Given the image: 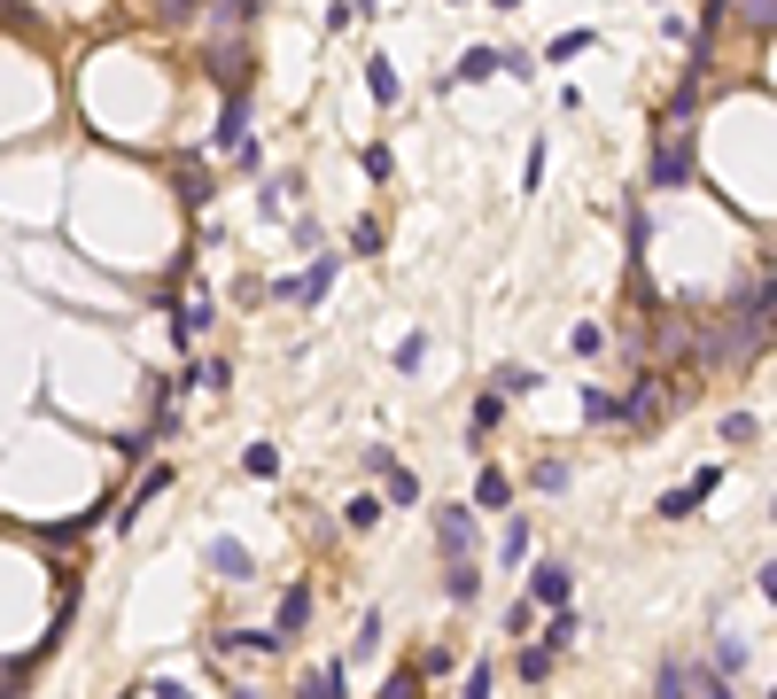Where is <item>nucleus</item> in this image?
<instances>
[{"label":"nucleus","mask_w":777,"mask_h":699,"mask_svg":"<svg viewBox=\"0 0 777 699\" xmlns=\"http://www.w3.org/2000/svg\"><path fill=\"white\" fill-rule=\"evenodd\" d=\"M296 699H342V661H319V668L296 684Z\"/></svg>","instance_id":"obj_19"},{"label":"nucleus","mask_w":777,"mask_h":699,"mask_svg":"<svg viewBox=\"0 0 777 699\" xmlns=\"http://www.w3.org/2000/svg\"><path fill=\"white\" fill-rule=\"evenodd\" d=\"M381 241H389V233H381V218H358V233H351V249H358V256H381Z\"/></svg>","instance_id":"obj_33"},{"label":"nucleus","mask_w":777,"mask_h":699,"mask_svg":"<svg viewBox=\"0 0 777 699\" xmlns=\"http://www.w3.org/2000/svg\"><path fill=\"white\" fill-rule=\"evenodd\" d=\"M374 645H381V615H366V622H358V645H351V661H374Z\"/></svg>","instance_id":"obj_36"},{"label":"nucleus","mask_w":777,"mask_h":699,"mask_svg":"<svg viewBox=\"0 0 777 699\" xmlns=\"http://www.w3.org/2000/svg\"><path fill=\"white\" fill-rule=\"evenodd\" d=\"M568 358H607V326H598V319H575V334H568Z\"/></svg>","instance_id":"obj_17"},{"label":"nucleus","mask_w":777,"mask_h":699,"mask_svg":"<svg viewBox=\"0 0 777 699\" xmlns=\"http://www.w3.org/2000/svg\"><path fill=\"white\" fill-rule=\"evenodd\" d=\"M366 94H374L381 110H397L404 85H397V62H389V55H366Z\"/></svg>","instance_id":"obj_13"},{"label":"nucleus","mask_w":777,"mask_h":699,"mask_svg":"<svg viewBox=\"0 0 777 699\" xmlns=\"http://www.w3.org/2000/svg\"><path fill=\"white\" fill-rule=\"evenodd\" d=\"M762 435V412H723V444H754Z\"/></svg>","instance_id":"obj_28"},{"label":"nucleus","mask_w":777,"mask_h":699,"mask_svg":"<svg viewBox=\"0 0 777 699\" xmlns=\"http://www.w3.org/2000/svg\"><path fill=\"white\" fill-rule=\"evenodd\" d=\"M203 568H210L218 583H249V575H256L249 545H233V537H210V545H203Z\"/></svg>","instance_id":"obj_6"},{"label":"nucleus","mask_w":777,"mask_h":699,"mask_svg":"<svg viewBox=\"0 0 777 699\" xmlns=\"http://www.w3.org/2000/svg\"><path fill=\"white\" fill-rule=\"evenodd\" d=\"M723 474H731V467H700V474L684 482V490H669V497H661V520H684V513H700V505L723 490Z\"/></svg>","instance_id":"obj_5"},{"label":"nucleus","mask_w":777,"mask_h":699,"mask_svg":"<svg viewBox=\"0 0 777 699\" xmlns=\"http://www.w3.org/2000/svg\"><path fill=\"white\" fill-rule=\"evenodd\" d=\"M233 171H249V180L265 171V148H256V133H249V140H233Z\"/></svg>","instance_id":"obj_35"},{"label":"nucleus","mask_w":777,"mask_h":699,"mask_svg":"<svg viewBox=\"0 0 777 699\" xmlns=\"http://www.w3.org/2000/svg\"><path fill=\"white\" fill-rule=\"evenodd\" d=\"M537 630V606H505V638H529Z\"/></svg>","instance_id":"obj_38"},{"label":"nucleus","mask_w":777,"mask_h":699,"mask_svg":"<svg viewBox=\"0 0 777 699\" xmlns=\"http://www.w3.org/2000/svg\"><path fill=\"white\" fill-rule=\"evenodd\" d=\"M288 241H296L304 256H319V249H327V233H319V218H296V226H288Z\"/></svg>","instance_id":"obj_32"},{"label":"nucleus","mask_w":777,"mask_h":699,"mask_svg":"<svg viewBox=\"0 0 777 699\" xmlns=\"http://www.w3.org/2000/svg\"><path fill=\"white\" fill-rule=\"evenodd\" d=\"M583 420H591V427H615V420H622V397H607V389H583Z\"/></svg>","instance_id":"obj_24"},{"label":"nucleus","mask_w":777,"mask_h":699,"mask_svg":"<svg viewBox=\"0 0 777 699\" xmlns=\"http://www.w3.org/2000/svg\"><path fill=\"white\" fill-rule=\"evenodd\" d=\"M358 171H366V180H374V187H381V180H389V171H397V156H389V148H381V140H374V148H366V156H358Z\"/></svg>","instance_id":"obj_31"},{"label":"nucleus","mask_w":777,"mask_h":699,"mask_svg":"<svg viewBox=\"0 0 777 699\" xmlns=\"http://www.w3.org/2000/svg\"><path fill=\"white\" fill-rule=\"evenodd\" d=\"M684 180H693V140L661 133V148H653V187H684Z\"/></svg>","instance_id":"obj_7"},{"label":"nucleus","mask_w":777,"mask_h":699,"mask_svg":"<svg viewBox=\"0 0 777 699\" xmlns=\"http://www.w3.org/2000/svg\"><path fill=\"white\" fill-rule=\"evenodd\" d=\"M529 552H537V529H529V520H505V537H498V568H529Z\"/></svg>","instance_id":"obj_10"},{"label":"nucleus","mask_w":777,"mask_h":699,"mask_svg":"<svg viewBox=\"0 0 777 699\" xmlns=\"http://www.w3.org/2000/svg\"><path fill=\"white\" fill-rule=\"evenodd\" d=\"M241 16H256V0H218V24H241Z\"/></svg>","instance_id":"obj_42"},{"label":"nucleus","mask_w":777,"mask_h":699,"mask_svg":"<svg viewBox=\"0 0 777 699\" xmlns=\"http://www.w3.org/2000/svg\"><path fill=\"white\" fill-rule=\"evenodd\" d=\"M552 645H522V684H552Z\"/></svg>","instance_id":"obj_26"},{"label":"nucleus","mask_w":777,"mask_h":699,"mask_svg":"<svg viewBox=\"0 0 777 699\" xmlns=\"http://www.w3.org/2000/svg\"><path fill=\"white\" fill-rule=\"evenodd\" d=\"M731 9L754 24V39H769V9H777V0H731Z\"/></svg>","instance_id":"obj_34"},{"label":"nucleus","mask_w":777,"mask_h":699,"mask_svg":"<svg viewBox=\"0 0 777 699\" xmlns=\"http://www.w3.org/2000/svg\"><path fill=\"white\" fill-rule=\"evenodd\" d=\"M545 163H552V148H545V140H537V148H529V171H522V187H529V195H537V187H545Z\"/></svg>","instance_id":"obj_37"},{"label":"nucleus","mask_w":777,"mask_h":699,"mask_svg":"<svg viewBox=\"0 0 777 699\" xmlns=\"http://www.w3.org/2000/svg\"><path fill=\"white\" fill-rule=\"evenodd\" d=\"M490 691H498V676H490V668H475V676H467V699H490Z\"/></svg>","instance_id":"obj_43"},{"label":"nucleus","mask_w":777,"mask_h":699,"mask_svg":"<svg viewBox=\"0 0 777 699\" xmlns=\"http://www.w3.org/2000/svg\"><path fill=\"white\" fill-rule=\"evenodd\" d=\"M653 699H739V691H731V676H716L708 661H661Z\"/></svg>","instance_id":"obj_1"},{"label":"nucleus","mask_w":777,"mask_h":699,"mask_svg":"<svg viewBox=\"0 0 777 699\" xmlns=\"http://www.w3.org/2000/svg\"><path fill=\"white\" fill-rule=\"evenodd\" d=\"M233 699H249V691H233Z\"/></svg>","instance_id":"obj_46"},{"label":"nucleus","mask_w":777,"mask_h":699,"mask_svg":"<svg viewBox=\"0 0 777 699\" xmlns=\"http://www.w3.org/2000/svg\"><path fill=\"white\" fill-rule=\"evenodd\" d=\"M241 474H249V482H273V474H281V444H249V451H241Z\"/></svg>","instance_id":"obj_22"},{"label":"nucleus","mask_w":777,"mask_h":699,"mask_svg":"<svg viewBox=\"0 0 777 699\" xmlns=\"http://www.w3.org/2000/svg\"><path fill=\"white\" fill-rule=\"evenodd\" d=\"M148 699H195V691H187L180 676H148Z\"/></svg>","instance_id":"obj_41"},{"label":"nucleus","mask_w":777,"mask_h":699,"mask_svg":"<svg viewBox=\"0 0 777 699\" xmlns=\"http://www.w3.org/2000/svg\"><path fill=\"white\" fill-rule=\"evenodd\" d=\"M490 9H522V0H490Z\"/></svg>","instance_id":"obj_45"},{"label":"nucleus","mask_w":777,"mask_h":699,"mask_svg":"<svg viewBox=\"0 0 777 699\" xmlns=\"http://www.w3.org/2000/svg\"><path fill=\"white\" fill-rule=\"evenodd\" d=\"M482 78H498V47H490V39H475V47L459 55V70L444 78V85H482Z\"/></svg>","instance_id":"obj_8"},{"label":"nucleus","mask_w":777,"mask_h":699,"mask_svg":"<svg viewBox=\"0 0 777 699\" xmlns=\"http://www.w3.org/2000/svg\"><path fill=\"white\" fill-rule=\"evenodd\" d=\"M498 427H505V397H498V389H490V397H482V404H475V420H467V444H475V451H482V444H490V435H498Z\"/></svg>","instance_id":"obj_14"},{"label":"nucleus","mask_w":777,"mask_h":699,"mask_svg":"<svg viewBox=\"0 0 777 699\" xmlns=\"http://www.w3.org/2000/svg\"><path fill=\"white\" fill-rule=\"evenodd\" d=\"M412 691H420V668H404V676H389V684H381L374 699H412Z\"/></svg>","instance_id":"obj_39"},{"label":"nucleus","mask_w":777,"mask_h":699,"mask_svg":"<svg viewBox=\"0 0 777 699\" xmlns=\"http://www.w3.org/2000/svg\"><path fill=\"white\" fill-rule=\"evenodd\" d=\"M529 389H537L529 366H498V397H529Z\"/></svg>","instance_id":"obj_30"},{"label":"nucleus","mask_w":777,"mask_h":699,"mask_svg":"<svg viewBox=\"0 0 777 699\" xmlns=\"http://www.w3.org/2000/svg\"><path fill=\"white\" fill-rule=\"evenodd\" d=\"M342 529H358V537H374V529H381V497H374V490H358L351 505H342Z\"/></svg>","instance_id":"obj_18"},{"label":"nucleus","mask_w":777,"mask_h":699,"mask_svg":"<svg viewBox=\"0 0 777 699\" xmlns=\"http://www.w3.org/2000/svg\"><path fill=\"white\" fill-rule=\"evenodd\" d=\"M381 482H389V505H420V474L412 467H389Z\"/></svg>","instance_id":"obj_27"},{"label":"nucleus","mask_w":777,"mask_h":699,"mask_svg":"<svg viewBox=\"0 0 777 699\" xmlns=\"http://www.w3.org/2000/svg\"><path fill=\"white\" fill-rule=\"evenodd\" d=\"M708 668H716V676H746V645H739V638L723 630V638H716V661H708Z\"/></svg>","instance_id":"obj_25"},{"label":"nucleus","mask_w":777,"mask_h":699,"mask_svg":"<svg viewBox=\"0 0 777 699\" xmlns=\"http://www.w3.org/2000/svg\"><path fill=\"white\" fill-rule=\"evenodd\" d=\"M475 505H436V560H475Z\"/></svg>","instance_id":"obj_3"},{"label":"nucleus","mask_w":777,"mask_h":699,"mask_svg":"<svg viewBox=\"0 0 777 699\" xmlns=\"http://www.w3.org/2000/svg\"><path fill=\"white\" fill-rule=\"evenodd\" d=\"M575 598V568L568 560H537L529 568V606H545V615H552V606H568Z\"/></svg>","instance_id":"obj_4"},{"label":"nucleus","mask_w":777,"mask_h":699,"mask_svg":"<svg viewBox=\"0 0 777 699\" xmlns=\"http://www.w3.org/2000/svg\"><path fill=\"white\" fill-rule=\"evenodd\" d=\"M304 622H311V591H304V583H296V591H288V598H281V622H273V638H281V645H288V638H296V630H304Z\"/></svg>","instance_id":"obj_16"},{"label":"nucleus","mask_w":777,"mask_h":699,"mask_svg":"<svg viewBox=\"0 0 777 699\" xmlns=\"http://www.w3.org/2000/svg\"><path fill=\"white\" fill-rule=\"evenodd\" d=\"M163 490H171V467H148V474H140V490H133V505L117 513V529H133V520H140V513H148Z\"/></svg>","instance_id":"obj_11"},{"label":"nucleus","mask_w":777,"mask_h":699,"mask_svg":"<svg viewBox=\"0 0 777 699\" xmlns=\"http://www.w3.org/2000/svg\"><path fill=\"white\" fill-rule=\"evenodd\" d=\"M203 9V0H163V16H195Z\"/></svg>","instance_id":"obj_44"},{"label":"nucleus","mask_w":777,"mask_h":699,"mask_svg":"<svg viewBox=\"0 0 777 699\" xmlns=\"http://www.w3.org/2000/svg\"><path fill=\"white\" fill-rule=\"evenodd\" d=\"M233 303H249V311H256V303H273V288H265V280H233Z\"/></svg>","instance_id":"obj_40"},{"label":"nucleus","mask_w":777,"mask_h":699,"mask_svg":"<svg viewBox=\"0 0 777 699\" xmlns=\"http://www.w3.org/2000/svg\"><path fill=\"white\" fill-rule=\"evenodd\" d=\"M420 366H427V334H404L397 342V374H420Z\"/></svg>","instance_id":"obj_29"},{"label":"nucleus","mask_w":777,"mask_h":699,"mask_svg":"<svg viewBox=\"0 0 777 699\" xmlns=\"http://www.w3.org/2000/svg\"><path fill=\"white\" fill-rule=\"evenodd\" d=\"M475 505H482V513H505V505H513V474H505V467H482V474H475Z\"/></svg>","instance_id":"obj_12"},{"label":"nucleus","mask_w":777,"mask_h":699,"mask_svg":"<svg viewBox=\"0 0 777 699\" xmlns=\"http://www.w3.org/2000/svg\"><path fill=\"white\" fill-rule=\"evenodd\" d=\"M568 482H575V467H568V459H537V467H529V490H545V497H560Z\"/></svg>","instance_id":"obj_21"},{"label":"nucleus","mask_w":777,"mask_h":699,"mask_svg":"<svg viewBox=\"0 0 777 699\" xmlns=\"http://www.w3.org/2000/svg\"><path fill=\"white\" fill-rule=\"evenodd\" d=\"M233 140H249V94H241V85H233L226 110H218V148H233Z\"/></svg>","instance_id":"obj_15"},{"label":"nucleus","mask_w":777,"mask_h":699,"mask_svg":"<svg viewBox=\"0 0 777 699\" xmlns=\"http://www.w3.org/2000/svg\"><path fill=\"white\" fill-rule=\"evenodd\" d=\"M598 47V32H560V39H545V62L560 70V62H575V55H591Z\"/></svg>","instance_id":"obj_20"},{"label":"nucleus","mask_w":777,"mask_h":699,"mask_svg":"<svg viewBox=\"0 0 777 699\" xmlns=\"http://www.w3.org/2000/svg\"><path fill=\"white\" fill-rule=\"evenodd\" d=\"M334 273H342V249H319L304 273H288V280H265L281 303H304V311H319L327 303V288H334Z\"/></svg>","instance_id":"obj_2"},{"label":"nucleus","mask_w":777,"mask_h":699,"mask_svg":"<svg viewBox=\"0 0 777 699\" xmlns=\"http://www.w3.org/2000/svg\"><path fill=\"white\" fill-rule=\"evenodd\" d=\"M444 598H452V606H475V598H482V568H475V560H444Z\"/></svg>","instance_id":"obj_9"},{"label":"nucleus","mask_w":777,"mask_h":699,"mask_svg":"<svg viewBox=\"0 0 777 699\" xmlns=\"http://www.w3.org/2000/svg\"><path fill=\"white\" fill-rule=\"evenodd\" d=\"M575 630H583V622H575V606H552V622H545V638H537V645L568 653V645H575Z\"/></svg>","instance_id":"obj_23"}]
</instances>
